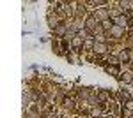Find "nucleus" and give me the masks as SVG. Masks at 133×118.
Listing matches in <instances>:
<instances>
[{
    "label": "nucleus",
    "mask_w": 133,
    "mask_h": 118,
    "mask_svg": "<svg viewBox=\"0 0 133 118\" xmlns=\"http://www.w3.org/2000/svg\"><path fill=\"white\" fill-rule=\"evenodd\" d=\"M126 21H128V16H119V18H117V27L126 25Z\"/></svg>",
    "instance_id": "nucleus-3"
},
{
    "label": "nucleus",
    "mask_w": 133,
    "mask_h": 118,
    "mask_svg": "<svg viewBox=\"0 0 133 118\" xmlns=\"http://www.w3.org/2000/svg\"><path fill=\"white\" fill-rule=\"evenodd\" d=\"M107 97H108V93H107V90H101V92H99V97H98V99H99V100H105Z\"/></svg>",
    "instance_id": "nucleus-7"
},
{
    "label": "nucleus",
    "mask_w": 133,
    "mask_h": 118,
    "mask_svg": "<svg viewBox=\"0 0 133 118\" xmlns=\"http://www.w3.org/2000/svg\"><path fill=\"white\" fill-rule=\"evenodd\" d=\"M119 79H121V81H124V83H131V81H133V79H131V74H121V76H119Z\"/></svg>",
    "instance_id": "nucleus-2"
},
{
    "label": "nucleus",
    "mask_w": 133,
    "mask_h": 118,
    "mask_svg": "<svg viewBox=\"0 0 133 118\" xmlns=\"http://www.w3.org/2000/svg\"><path fill=\"white\" fill-rule=\"evenodd\" d=\"M94 49H96L98 53H105V49H107V46H105V44H96V46H94Z\"/></svg>",
    "instance_id": "nucleus-5"
},
{
    "label": "nucleus",
    "mask_w": 133,
    "mask_h": 118,
    "mask_svg": "<svg viewBox=\"0 0 133 118\" xmlns=\"http://www.w3.org/2000/svg\"><path fill=\"white\" fill-rule=\"evenodd\" d=\"M121 34H122V28L121 27H112V35L114 37H121Z\"/></svg>",
    "instance_id": "nucleus-1"
},
{
    "label": "nucleus",
    "mask_w": 133,
    "mask_h": 118,
    "mask_svg": "<svg viewBox=\"0 0 133 118\" xmlns=\"http://www.w3.org/2000/svg\"><path fill=\"white\" fill-rule=\"evenodd\" d=\"M107 72L112 74V76H119V69L117 67H107Z\"/></svg>",
    "instance_id": "nucleus-4"
},
{
    "label": "nucleus",
    "mask_w": 133,
    "mask_h": 118,
    "mask_svg": "<svg viewBox=\"0 0 133 118\" xmlns=\"http://www.w3.org/2000/svg\"><path fill=\"white\" fill-rule=\"evenodd\" d=\"M55 32H57L59 35H64V34H66V27H64V25H60V27H57V28H55Z\"/></svg>",
    "instance_id": "nucleus-6"
},
{
    "label": "nucleus",
    "mask_w": 133,
    "mask_h": 118,
    "mask_svg": "<svg viewBox=\"0 0 133 118\" xmlns=\"http://www.w3.org/2000/svg\"><path fill=\"white\" fill-rule=\"evenodd\" d=\"M121 58L122 60H128V53H121Z\"/></svg>",
    "instance_id": "nucleus-10"
},
{
    "label": "nucleus",
    "mask_w": 133,
    "mask_h": 118,
    "mask_svg": "<svg viewBox=\"0 0 133 118\" xmlns=\"http://www.w3.org/2000/svg\"><path fill=\"white\" fill-rule=\"evenodd\" d=\"M126 107H128V109H133V100H128V102H126Z\"/></svg>",
    "instance_id": "nucleus-9"
},
{
    "label": "nucleus",
    "mask_w": 133,
    "mask_h": 118,
    "mask_svg": "<svg viewBox=\"0 0 133 118\" xmlns=\"http://www.w3.org/2000/svg\"><path fill=\"white\" fill-rule=\"evenodd\" d=\"M80 44H82V39H80V37H75V39H73V46H75V48H78Z\"/></svg>",
    "instance_id": "nucleus-8"
}]
</instances>
